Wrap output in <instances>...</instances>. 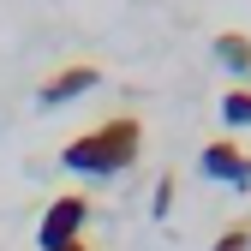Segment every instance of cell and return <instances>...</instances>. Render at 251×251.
I'll return each instance as SVG.
<instances>
[{
  "mask_svg": "<svg viewBox=\"0 0 251 251\" xmlns=\"http://www.w3.org/2000/svg\"><path fill=\"white\" fill-rule=\"evenodd\" d=\"M138 155H144V120H138V114H108V120H96V126H90V132L66 138L60 162H66L72 174L108 179V174H126Z\"/></svg>",
  "mask_w": 251,
  "mask_h": 251,
  "instance_id": "6da1fadb",
  "label": "cell"
},
{
  "mask_svg": "<svg viewBox=\"0 0 251 251\" xmlns=\"http://www.w3.org/2000/svg\"><path fill=\"white\" fill-rule=\"evenodd\" d=\"M84 227H90V198H84V192H60V198L42 209L36 245H42V251H66V245L84 239Z\"/></svg>",
  "mask_w": 251,
  "mask_h": 251,
  "instance_id": "7a4b0ae2",
  "label": "cell"
},
{
  "mask_svg": "<svg viewBox=\"0 0 251 251\" xmlns=\"http://www.w3.org/2000/svg\"><path fill=\"white\" fill-rule=\"evenodd\" d=\"M198 168H203V179H215V185L251 192V150H245L239 138H209V144L198 150Z\"/></svg>",
  "mask_w": 251,
  "mask_h": 251,
  "instance_id": "3957f363",
  "label": "cell"
},
{
  "mask_svg": "<svg viewBox=\"0 0 251 251\" xmlns=\"http://www.w3.org/2000/svg\"><path fill=\"white\" fill-rule=\"evenodd\" d=\"M96 84H102V66H90V60H72V66H60V72H48V78H42L36 102H42V108H66V102L90 96Z\"/></svg>",
  "mask_w": 251,
  "mask_h": 251,
  "instance_id": "277c9868",
  "label": "cell"
},
{
  "mask_svg": "<svg viewBox=\"0 0 251 251\" xmlns=\"http://www.w3.org/2000/svg\"><path fill=\"white\" fill-rule=\"evenodd\" d=\"M215 60H222L233 78H251V36L245 30H222V36H215Z\"/></svg>",
  "mask_w": 251,
  "mask_h": 251,
  "instance_id": "5b68a950",
  "label": "cell"
},
{
  "mask_svg": "<svg viewBox=\"0 0 251 251\" xmlns=\"http://www.w3.org/2000/svg\"><path fill=\"white\" fill-rule=\"evenodd\" d=\"M222 120L227 126H251V90L245 84H233L227 96H222Z\"/></svg>",
  "mask_w": 251,
  "mask_h": 251,
  "instance_id": "8992f818",
  "label": "cell"
},
{
  "mask_svg": "<svg viewBox=\"0 0 251 251\" xmlns=\"http://www.w3.org/2000/svg\"><path fill=\"white\" fill-rule=\"evenodd\" d=\"M209 251H251V222H227L222 233H215Z\"/></svg>",
  "mask_w": 251,
  "mask_h": 251,
  "instance_id": "52a82bcc",
  "label": "cell"
},
{
  "mask_svg": "<svg viewBox=\"0 0 251 251\" xmlns=\"http://www.w3.org/2000/svg\"><path fill=\"white\" fill-rule=\"evenodd\" d=\"M150 209H155V215H168V209H174V174H162V179H155V198H150Z\"/></svg>",
  "mask_w": 251,
  "mask_h": 251,
  "instance_id": "ba28073f",
  "label": "cell"
},
{
  "mask_svg": "<svg viewBox=\"0 0 251 251\" xmlns=\"http://www.w3.org/2000/svg\"><path fill=\"white\" fill-rule=\"evenodd\" d=\"M66 251H96V245H90V239H78V245H66Z\"/></svg>",
  "mask_w": 251,
  "mask_h": 251,
  "instance_id": "9c48e42d",
  "label": "cell"
}]
</instances>
